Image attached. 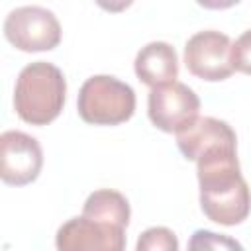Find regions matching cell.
Wrapping results in <instances>:
<instances>
[{
    "instance_id": "obj_13",
    "label": "cell",
    "mask_w": 251,
    "mask_h": 251,
    "mask_svg": "<svg viewBox=\"0 0 251 251\" xmlns=\"http://www.w3.org/2000/svg\"><path fill=\"white\" fill-rule=\"evenodd\" d=\"M135 251H178V239L169 227H147L137 237Z\"/></svg>"
},
{
    "instance_id": "obj_14",
    "label": "cell",
    "mask_w": 251,
    "mask_h": 251,
    "mask_svg": "<svg viewBox=\"0 0 251 251\" xmlns=\"http://www.w3.org/2000/svg\"><path fill=\"white\" fill-rule=\"evenodd\" d=\"M231 65L233 71L251 75V29L243 31L231 45Z\"/></svg>"
},
{
    "instance_id": "obj_7",
    "label": "cell",
    "mask_w": 251,
    "mask_h": 251,
    "mask_svg": "<svg viewBox=\"0 0 251 251\" xmlns=\"http://www.w3.org/2000/svg\"><path fill=\"white\" fill-rule=\"evenodd\" d=\"M231 39L216 29L194 33L184 45L186 69L208 82H220L231 76Z\"/></svg>"
},
{
    "instance_id": "obj_8",
    "label": "cell",
    "mask_w": 251,
    "mask_h": 251,
    "mask_svg": "<svg viewBox=\"0 0 251 251\" xmlns=\"http://www.w3.org/2000/svg\"><path fill=\"white\" fill-rule=\"evenodd\" d=\"M43 167V151L35 137L8 129L0 135V176L6 184L25 186L33 182Z\"/></svg>"
},
{
    "instance_id": "obj_3",
    "label": "cell",
    "mask_w": 251,
    "mask_h": 251,
    "mask_svg": "<svg viewBox=\"0 0 251 251\" xmlns=\"http://www.w3.org/2000/svg\"><path fill=\"white\" fill-rule=\"evenodd\" d=\"M76 110L86 124L120 126L135 112V92L116 76L94 75L80 86Z\"/></svg>"
},
{
    "instance_id": "obj_5",
    "label": "cell",
    "mask_w": 251,
    "mask_h": 251,
    "mask_svg": "<svg viewBox=\"0 0 251 251\" xmlns=\"http://www.w3.org/2000/svg\"><path fill=\"white\" fill-rule=\"evenodd\" d=\"M55 247L57 251H126V227L82 214L57 229Z\"/></svg>"
},
{
    "instance_id": "obj_1",
    "label": "cell",
    "mask_w": 251,
    "mask_h": 251,
    "mask_svg": "<svg viewBox=\"0 0 251 251\" xmlns=\"http://www.w3.org/2000/svg\"><path fill=\"white\" fill-rule=\"evenodd\" d=\"M196 175L200 186V208L204 216L220 226H237L251 210V190L241 175L237 145L214 147L198 157Z\"/></svg>"
},
{
    "instance_id": "obj_4",
    "label": "cell",
    "mask_w": 251,
    "mask_h": 251,
    "mask_svg": "<svg viewBox=\"0 0 251 251\" xmlns=\"http://www.w3.org/2000/svg\"><path fill=\"white\" fill-rule=\"evenodd\" d=\"M4 35L20 51H51L61 43V24L43 6H20L6 16Z\"/></svg>"
},
{
    "instance_id": "obj_10",
    "label": "cell",
    "mask_w": 251,
    "mask_h": 251,
    "mask_svg": "<svg viewBox=\"0 0 251 251\" xmlns=\"http://www.w3.org/2000/svg\"><path fill=\"white\" fill-rule=\"evenodd\" d=\"M133 71L137 78L151 86H165L176 82L178 76V57L173 45L167 41H151L141 47L133 61Z\"/></svg>"
},
{
    "instance_id": "obj_6",
    "label": "cell",
    "mask_w": 251,
    "mask_h": 251,
    "mask_svg": "<svg viewBox=\"0 0 251 251\" xmlns=\"http://www.w3.org/2000/svg\"><path fill=\"white\" fill-rule=\"evenodd\" d=\"M200 112L198 94L184 82H171L151 88L147 98V114L155 127L167 133L186 129Z\"/></svg>"
},
{
    "instance_id": "obj_9",
    "label": "cell",
    "mask_w": 251,
    "mask_h": 251,
    "mask_svg": "<svg viewBox=\"0 0 251 251\" xmlns=\"http://www.w3.org/2000/svg\"><path fill=\"white\" fill-rule=\"evenodd\" d=\"M176 145L184 155V159L198 161L200 155H204L214 147L237 145V137L227 122L212 116H204V118L198 116L186 129L176 133Z\"/></svg>"
},
{
    "instance_id": "obj_11",
    "label": "cell",
    "mask_w": 251,
    "mask_h": 251,
    "mask_svg": "<svg viewBox=\"0 0 251 251\" xmlns=\"http://www.w3.org/2000/svg\"><path fill=\"white\" fill-rule=\"evenodd\" d=\"M82 214L84 216H96L114 224H120L124 227H127L129 224V202L127 198L112 188H100L94 190L92 194H88L84 206H82Z\"/></svg>"
},
{
    "instance_id": "obj_12",
    "label": "cell",
    "mask_w": 251,
    "mask_h": 251,
    "mask_svg": "<svg viewBox=\"0 0 251 251\" xmlns=\"http://www.w3.org/2000/svg\"><path fill=\"white\" fill-rule=\"evenodd\" d=\"M186 251H245L243 245L224 233L212 229H196L190 239Z\"/></svg>"
},
{
    "instance_id": "obj_2",
    "label": "cell",
    "mask_w": 251,
    "mask_h": 251,
    "mask_svg": "<svg viewBox=\"0 0 251 251\" xmlns=\"http://www.w3.org/2000/svg\"><path fill=\"white\" fill-rule=\"evenodd\" d=\"M67 100V80L59 67L47 61L25 65L16 80V114L31 126H47L61 114Z\"/></svg>"
}]
</instances>
